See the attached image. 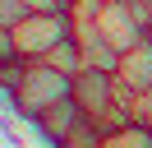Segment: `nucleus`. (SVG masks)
I'll use <instances>...</instances> for the list:
<instances>
[{
  "label": "nucleus",
  "instance_id": "nucleus-7",
  "mask_svg": "<svg viewBox=\"0 0 152 148\" xmlns=\"http://www.w3.org/2000/svg\"><path fill=\"white\" fill-rule=\"evenodd\" d=\"M46 60L56 65V70H65V74H78V70H83V46H78V37H65Z\"/></svg>",
  "mask_w": 152,
  "mask_h": 148
},
{
  "label": "nucleus",
  "instance_id": "nucleus-11",
  "mask_svg": "<svg viewBox=\"0 0 152 148\" xmlns=\"http://www.w3.org/2000/svg\"><path fill=\"white\" fill-rule=\"evenodd\" d=\"M23 14H28V5H23V0H0V28H14Z\"/></svg>",
  "mask_w": 152,
  "mask_h": 148
},
{
  "label": "nucleus",
  "instance_id": "nucleus-12",
  "mask_svg": "<svg viewBox=\"0 0 152 148\" xmlns=\"http://www.w3.org/2000/svg\"><path fill=\"white\" fill-rule=\"evenodd\" d=\"M148 37H152V28H148Z\"/></svg>",
  "mask_w": 152,
  "mask_h": 148
},
{
  "label": "nucleus",
  "instance_id": "nucleus-5",
  "mask_svg": "<svg viewBox=\"0 0 152 148\" xmlns=\"http://www.w3.org/2000/svg\"><path fill=\"white\" fill-rule=\"evenodd\" d=\"M102 148H152V130L138 125V120H129L124 130H111L102 139Z\"/></svg>",
  "mask_w": 152,
  "mask_h": 148
},
{
  "label": "nucleus",
  "instance_id": "nucleus-6",
  "mask_svg": "<svg viewBox=\"0 0 152 148\" xmlns=\"http://www.w3.org/2000/svg\"><path fill=\"white\" fill-rule=\"evenodd\" d=\"M102 139H106L102 125H97L92 116H83V120H78V125L65 134V144H60V148H102Z\"/></svg>",
  "mask_w": 152,
  "mask_h": 148
},
{
  "label": "nucleus",
  "instance_id": "nucleus-3",
  "mask_svg": "<svg viewBox=\"0 0 152 148\" xmlns=\"http://www.w3.org/2000/svg\"><path fill=\"white\" fill-rule=\"evenodd\" d=\"M115 88H120V102H134L138 92L152 88V37H143V42H134L129 51H120Z\"/></svg>",
  "mask_w": 152,
  "mask_h": 148
},
{
  "label": "nucleus",
  "instance_id": "nucleus-9",
  "mask_svg": "<svg viewBox=\"0 0 152 148\" xmlns=\"http://www.w3.org/2000/svg\"><path fill=\"white\" fill-rule=\"evenodd\" d=\"M129 116L138 120V125H148V130H152V88H148V92H138V97L129 102Z\"/></svg>",
  "mask_w": 152,
  "mask_h": 148
},
{
  "label": "nucleus",
  "instance_id": "nucleus-1",
  "mask_svg": "<svg viewBox=\"0 0 152 148\" xmlns=\"http://www.w3.org/2000/svg\"><path fill=\"white\" fill-rule=\"evenodd\" d=\"M65 37H74L69 9H28V14L14 23V42H19L23 60H46Z\"/></svg>",
  "mask_w": 152,
  "mask_h": 148
},
{
  "label": "nucleus",
  "instance_id": "nucleus-8",
  "mask_svg": "<svg viewBox=\"0 0 152 148\" xmlns=\"http://www.w3.org/2000/svg\"><path fill=\"white\" fill-rule=\"evenodd\" d=\"M23 74H28V60H10V65H0V88L10 92H19V83H23Z\"/></svg>",
  "mask_w": 152,
  "mask_h": 148
},
{
  "label": "nucleus",
  "instance_id": "nucleus-10",
  "mask_svg": "<svg viewBox=\"0 0 152 148\" xmlns=\"http://www.w3.org/2000/svg\"><path fill=\"white\" fill-rule=\"evenodd\" d=\"M10 60H23V51L14 42V28H0V65H10Z\"/></svg>",
  "mask_w": 152,
  "mask_h": 148
},
{
  "label": "nucleus",
  "instance_id": "nucleus-4",
  "mask_svg": "<svg viewBox=\"0 0 152 148\" xmlns=\"http://www.w3.org/2000/svg\"><path fill=\"white\" fill-rule=\"evenodd\" d=\"M32 120H37V130H42L46 139H56V144H65V134H69V130L78 125V120H83V111H78V102H74V97H65V102H56V107H46L42 116H32Z\"/></svg>",
  "mask_w": 152,
  "mask_h": 148
},
{
  "label": "nucleus",
  "instance_id": "nucleus-2",
  "mask_svg": "<svg viewBox=\"0 0 152 148\" xmlns=\"http://www.w3.org/2000/svg\"><path fill=\"white\" fill-rule=\"evenodd\" d=\"M69 92H74V74L56 70L51 60H28V74H23L19 92H14V107H19L23 116H42L46 107L65 102Z\"/></svg>",
  "mask_w": 152,
  "mask_h": 148
}]
</instances>
